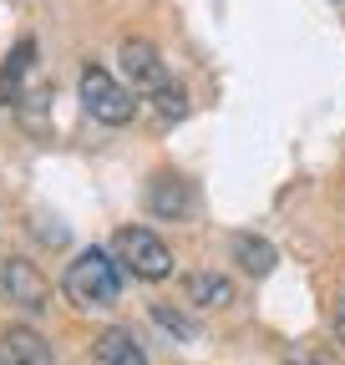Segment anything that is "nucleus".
Masks as SVG:
<instances>
[{"label":"nucleus","instance_id":"obj_11","mask_svg":"<svg viewBox=\"0 0 345 365\" xmlns=\"http://www.w3.org/2000/svg\"><path fill=\"white\" fill-rule=\"evenodd\" d=\"M188 299L198 309H224L234 299V284L224 279V274H193V279H188Z\"/></svg>","mask_w":345,"mask_h":365},{"label":"nucleus","instance_id":"obj_13","mask_svg":"<svg viewBox=\"0 0 345 365\" xmlns=\"http://www.w3.org/2000/svg\"><path fill=\"white\" fill-rule=\"evenodd\" d=\"M335 340L345 345V289H340V299H335Z\"/></svg>","mask_w":345,"mask_h":365},{"label":"nucleus","instance_id":"obj_4","mask_svg":"<svg viewBox=\"0 0 345 365\" xmlns=\"http://www.w3.org/2000/svg\"><path fill=\"white\" fill-rule=\"evenodd\" d=\"M0 294H6L16 309H26V314H41V309H46V299H51V284L41 279L36 264L6 259V264H0Z\"/></svg>","mask_w":345,"mask_h":365},{"label":"nucleus","instance_id":"obj_1","mask_svg":"<svg viewBox=\"0 0 345 365\" xmlns=\"http://www.w3.org/2000/svg\"><path fill=\"white\" fill-rule=\"evenodd\" d=\"M61 289H66V299H71L76 309H86V314L97 309V314H102V309H112V304L122 299V269H117V259L102 254V249H81V254L66 264Z\"/></svg>","mask_w":345,"mask_h":365},{"label":"nucleus","instance_id":"obj_3","mask_svg":"<svg viewBox=\"0 0 345 365\" xmlns=\"http://www.w3.org/2000/svg\"><path fill=\"white\" fill-rule=\"evenodd\" d=\"M112 259L122 269H133L138 279H168L172 274V249L153 234V228H122L112 239Z\"/></svg>","mask_w":345,"mask_h":365},{"label":"nucleus","instance_id":"obj_9","mask_svg":"<svg viewBox=\"0 0 345 365\" xmlns=\"http://www.w3.org/2000/svg\"><path fill=\"white\" fill-rule=\"evenodd\" d=\"M31 66H36V41H21L16 46V56L6 61V71H0V102H21V86H26V76H31Z\"/></svg>","mask_w":345,"mask_h":365},{"label":"nucleus","instance_id":"obj_10","mask_svg":"<svg viewBox=\"0 0 345 365\" xmlns=\"http://www.w3.org/2000/svg\"><path fill=\"white\" fill-rule=\"evenodd\" d=\"M274 244L269 239H259V234H239L234 239V264L244 269V274H269L274 269Z\"/></svg>","mask_w":345,"mask_h":365},{"label":"nucleus","instance_id":"obj_12","mask_svg":"<svg viewBox=\"0 0 345 365\" xmlns=\"http://www.w3.org/2000/svg\"><path fill=\"white\" fill-rule=\"evenodd\" d=\"M153 107H158V117H168V122H178V117L188 112V97H183V86L172 81V86H163L158 97H153Z\"/></svg>","mask_w":345,"mask_h":365},{"label":"nucleus","instance_id":"obj_8","mask_svg":"<svg viewBox=\"0 0 345 365\" xmlns=\"http://www.w3.org/2000/svg\"><path fill=\"white\" fill-rule=\"evenodd\" d=\"M97 365H148V355L127 325H112L97 335Z\"/></svg>","mask_w":345,"mask_h":365},{"label":"nucleus","instance_id":"obj_6","mask_svg":"<svg viewBox=\"0 0 345 365\" xmlns=\"http://www.w3.org/2000/svg\"><path fill=\"white\" fill-rule=\"evenodd\" d=\"M0 360L6 365H56V350L46 335H36L31 325H11L0 335Z\"/></svg>","mask_w":345,"mask_h":365},{"label":"nucleus","instance_id":"obj_5","mask_svg":"<svg viewBox=\"0 0 345 365\" xmlns=\"http://www.w3.org/2000/svg\"><path fill=\"white\" fill-rule=\"evenodd\" d=\"M122 71H127V81H133V97H148V102L163 86H172L163 56L153 51V41H122Z\"/></svg>","mask_w":345,"mask_h":365},{"label":"nucleus","instance_id":"obj_2","mask_svg":"<svg viewBox=\"0 0 345 365\" xmlns=\"http://www.w3.org/2000/svg\"><path fill=\"white\" fill-rule=\"evenodd\" d=\"M81 107L92 112L97 122H107V127H127L133 122V112H138V97L127 91L112 71H102V66H81Z\"/></svg>","mask_w":345,"mask_h":365},{"label":"nucleus","instance_id":"obj_7","mask_svg":"<svg viewBox=\"0 0 345 365\" xmlns=\"http://www.w3.org/2000/svg\"><path fill=\"white\" fill-rule=\"evenodd\" d=\"M148 208L158 218H188L193 213V188H188L178 173H158L153 188H148Z\"/></svg>","mask_w":345,"mask_h":365}]
</instances>
